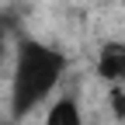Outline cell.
Listing matches in <instances>:
<instances>
[{
  "label": "cell",
  "instance_id": "3957f363",
  "mask_svg": "<svg viewBox=\"0 0 125 125\" xmlns=\"http://www.w3.org/2000/svg\"><path fill=\"white\" fill-rule=\"evenodd\" d=\"M42 125H83V111H80V101L73 94H62V97L49 101V111H45Z\"/></svg>",
  "mask_w": 125,
  "mask_h": 125
},
{
  "label": "cell",
  "instance_id": "5b68a950",
  "mask_svg": "<svg viewBox=\"0 0 125 125\" xmlns=\"http://www.w3.org/2000/svg\"><path fill=\"white\" fill-rule=\"evenodd\" d=\"M111 111L125 118V87H111Z\"/></svg>",
  "mask_w": 125,
  "mask_h": 125
},
{
  "label": "cell",
  "instance_id": "6da1fadb",
  "mask_svg": "<svg viewBox=\"0 0 125 125\" xmlns=\"http://www.w3.org/2000/svg\"><path fill=\"white\" fill-rule=\"evenodd\" d=\"M66 76V52L52 42L21 35L10 56V115L28 118L56 94Z\"/></svg>",
  "mask_w": 125,
  "mask_h": 125
},
{
  "label": "cell",
  "instance_id": "277c9868",
  "mask_svg": "<svg viewBox=\"0 0 125 125\" xmlns=\"http://www.w3.org/2000/svg\"><path fill=\"white\" fill-rule=\"evenodd\" d=\"M21 38V14L18 10H0V66H7V59L14 56V45Z\"/></svg>",
  "mask_w": 125,
  "mask_h": 125
},
{
  "label": "cell",
  "instance_id": "7a4b0ae2",
  "mask_svg": "<svg viewBox=\"0 0 125 125\" xmlns=\"http://www.w3.org/2000/svg\"><path fill=\"white\" fill-rule=\"evenodd\" d=\"M97 76L104 83H111V87H125V42L122 38H111V42H104L101 45V52H97Z\"/></svg>",
  "mask_w": 125,
  "mask_h": 125
}]
</instances>
